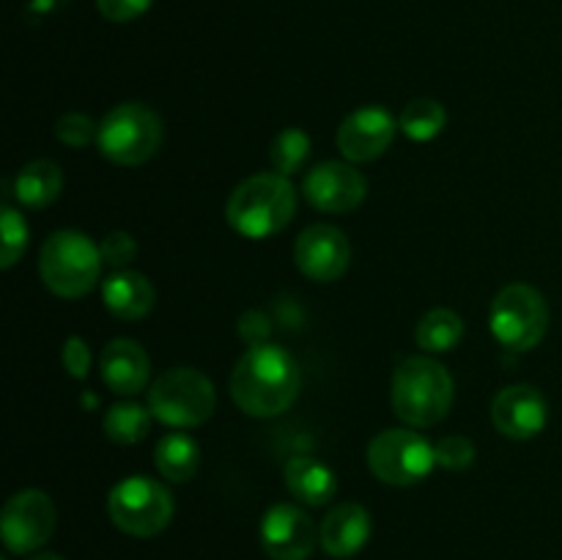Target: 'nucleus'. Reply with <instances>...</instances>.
<instances>
[{
    "label": "nucleus",
    "mask_w": 562,
    "mask_h": 560,
    "mask_svg": "<svg viewBox=\"0 0 562 560\" xmlns=\"http://www.w3.org/2000/svg\"><path fill=\"white\" fill-rule=\"evenodd\" d=\"M302 388V368L278 344L250 346L231 377V395L250 417H274L289 410Z\"/></svg>",
    "instance_id": "nucleus-1"
},
{
    "label": "nucleus",
    "mask_w": 562,
    "mask_h": 560,
    "mask_svg": "<svg viewBox=\"0 0 562 560\" xmlns=\"http://www.w3.org/2000/svg\"><path fill=\"white\" fill-rule=\"evenodd\" d=\"M296 214V190L283 173H256L241 181L228 198L225 217L247 239L280 234Z\"/></svg>",
    "instance_id": "nucleus-2"
},
{
    "label": "nucleus",
    "mask_w": 562,
    "mask_h": 560,
    "mask_svg": "<svg viewBox=\"0 0 562 560\" xmlns=\"http://www.w3.org/2000/svg\"><path fill=\"white\" fill-rule=\"evenodd\" d=\"M453 404V379L431 357H406L393 373V410L406 426L428 428L445 421Z\"/></svg>",
    "instance_id": "nucleus-3"
},
{
    "label": "nucleus",
    "mask_w": 562,
    "mask_h": 560,
    "mask_svg": "<svg viewBox=\"0 0 562 560\" xmlns=\"http://www.w3.org/2000/svg\"><path fill=\"white\" fill-rule=\"evenodd\" d=\"M102 253L80 231H55L38 253V275L53 294L80 300L97 285L102 272Z\"/></svg>",
    "instance_id": "nucleus-4"
},
{
    "label": "nucleus",
    "mask_w": 562,
    "mask_h": 560,
    "mask_svg": "<svg viewBox=\"0 0 562 560\" xmlns=\"http://www.w3.org/2000/svg\"><path fill=\"white\" fill-rule=\"evenodd\" d=\"M99 152L115 165H143L162 146V119L143 102H124L110 110L97 132Z\"/></svg>",
    "instance_id": "nucleus-5"
},
{
    "label": "nucleus",
    "mask_w": 562,
    "mask_h": 560,
    "mask_svg": "<svg viewBox=\"0 0 562 560\" xmlns=\"http://www.w3.org/2000/svg\"><path fill=\"white\" fill-rule=\"evenodd\" d=\"M217 393L214 384L195 368H170L148 388V410L154 421L173 428L201 426L212 417Z\"/></svg>",
    "instance_id": "nucleus-6"
},
{
    "label": "nucleus",
    "mask_w": 562,
    "mask_h": 560,
    "mask_svg": "<svg viewBox=\"0 0 562 560\" xmlns=\"http://www.w3.org/2000/svg\"><path fill=\"white\" fill-rule=\"evenodd\" d=\"M108 514L110 522L126 536L151 538L173 519V497L159 481L132 475L110 489Z\"/></svg>",
    "instance_id": "nucleus-7"
},
{
    "label": "nucleus",
    "mask_w": 562,
    "mask_h": 560,
    "mask_svg": "<svg viewBox=\"0 0 562 560\" xmlns=\"http://www.w3.org/2000/svg\"><path fill=\"white\" fill-rule=\"evenodd\" d=\"M488 327L492 335L510 351L536 349L549 333V305L527 283H510L494 296L488 311Z\"/></svg>",
    "instance_id": "nucleus-8"
},
{
    "label": "nucleus",
    "mask_w": 562,
    "mask_h": 560,
    "mask_svg": "<svg viewBox=\"0 0 562 560\" xmlns=\"http://www.w3.org/2000/svg\"><path fill=\"white\" fill-rule=\"evenodd\" d=\"M437 464L434 445L412 428H387L368 445V467L390 486H412L428 478Z\"/></svg>",
    "instance_id": "nucleus-9"
},
{
    "label": "nucleus",
    "mask_w": 562,
    "mask_h": 560,
    "mask_svg": "<svg viewBox=\"0 0 562 560\" xmlns=\"http://www.w3.org/2000/svg\"><path fill=\"white\" fill-rule=\"evenodd\" d=\"M55 530V505L38 489H22L0 514V536L9 552L31 555L49 541Z\"/></svg>",
    "instance_id": "nucleus-10"
},
{
    "label": "nucleus",
    "mask_w": 562,
    "mask_h": 560,
    "mask_svg": "<svg viewBox=\"0 0 562 560\" xmlns=\"http://www.w3.org/2000/svg\"><path fill=\"white\" fill-rule=\"evenodd\" d=\"M294 261L305 278L316 283L344 278L351 264V245L340 228L329 223H316L300 234L294 245Z\"/></svg>",
    "instance_id": "nucleus-11"
},
{
    "label": "nucleus",
    "mask_w": 562,
    "mask_h": 560,
    "mask_svg": "<svg viewBox=\"0 0 562 560\" xmlns=\"http://www.w3.org/2000/svg\"><path fill=\"white\" fill-rule=\"evenodd\" d=\"M318 530L300 505L278 503L261 516V547L272 560H307Z\"/></svg>",
    "instance_id": "nucleus-12"
},
{
    "label": "nucleus",
    "mask_w": 562,
    "mask_h": 560,
    "mask_svg": "<svg viewBox=\"0 0 562 560\" xmlns=\"http://www.w3.org/2000/svg\"><path fill=\"white\" fill-rule=\"evenodd\" d=\"M307 203L316 206L318 212L344 214L360 206L366 201V176L349 163H322L313 170H307L302 181Z\"/></svg>",
    "instance_id": "nucleus-13"
},
{
    "label": "nucleus",
    "mask_w": 562,
    "mask_h": 560,
    "mask_svg": "<svg viewBox=\"0 0 562 560\" xmlns=\"http://www.w3.org/2000/svg\"><path fill=\"white\" fill-rule=\"evenodd\" d=\"M398 121L382 104L355 110L338 126V148L349 163H373L393 143Z\"/></svg>",
    "instance_id": "nucleus-14"
},
{
    "label": "nucleus",
    "mask_w": 562,
    "mask_h": 560,
    "mask_svg": "<svg viewBox=\"0 0 562 560\" xmlns=\"http://www.w3.org/2000/svg\"><path fill=\"white\" fill-rule=\"evenodd\" d=\"M492 421L503 437L532 439L547 428L549 404L532 384H510L494 399Z\"/></svg>",
    "instance_id": "nucleus-15"
},
{
    "label": "nucleus",
    "mask_w": 562,
    "mask_h": 560,
    "mask_svg": "<svg viewBox=\"0 0 562 560\" xmlns=\"http://www.w3.org/2000/svg\"><path fill=\"white\" fill-rule=\"evenodd\" d=\"M371 538V514L360 503H340L324 516L318 544L329 558H355Z\"/></svg>",
    "instance_id": "nucleus-16"
},
{
    "label": "nucleus",
    "mask_w": 562,
    "mask_h": 560,
    "mask_svg": "<svg viewBox=\"0 0 562 560\" xmlns=\"http://www.w3.org/2000/svg\"><path fill=\"white\" fill-rule=\"evenodd\" d=\"M102 379L113 393L135 395L146 390L148 377H151V362H148L146 349L137 340L119 338L110 340L102 351Z\"/></svg>",
    "instance_id": "nucleus-17"
},
{
    "label": "nucleus",
    "mask_w": 562,
    "mask_h": 560,
    "mask_svg": "<svg viewBox=\"0 0 562 560\" xmlns=\"http://www.w3.org/2000/svg\"><path fill=\"white\" fill-rule=\"evenodd\" d=\"M102 300L113 316L124 318V322H137V318L151 313L157 291H154L151 280L146 275L119 269L102 283Z\"/></svg>",
    "instance_id": "nucleus-18"
},
{
    "label": "nucleus",
    "mask_w": 562,
    "mask_h": 560,
    "mask_svg": "<svg viewBox=\"0 0 562 560\" xmlns=\"http://www.w3.org/2000/svg\"><path fill=\"white\" fill-rule=\"evenodd\" d=\"M283 475L289 492L300 503L313 505V508L327 505L335 497V492H338V478H335V472L324 461H318L316 456H294L285 464Z\"/></svg>",
    "instance_id": "nucleus-19"
},
{
    "label": "nucleus",
    "mask_w": 562,
    "mask_h": 560,
    "mask_svg": "<svg viewBox=\"0 0 562 560\" xmlns=\"http://www.w3.org/2000/svg\"><path fill=\"white\" fill-rule=\"evenodd\" d=\"M64 190V173L49 159L27 163L14 179V198L27 209H44Z\"/></svg>",
    "instance_id": "nucleus-20"
},
{
    "label": "nucleus",
    "mask_w": 562,
    "mask_h": 560,
    "mask_svg": "<svg viewBox=\"0 0 562 560\" xmlns=\"http://www.w3.org/2000/svg\"><path fill=\"white\" fill-rule=\"evenodd\" d=\"M154 461H157V470L162 472L168 481L184 483L190 481V478H195L198 467H201V445L184 432L165 434L157 443Z\"/></svg>",
    "instance_id": "nucleus-21"
},
{
    "label": "nucleus",
    "mask_w": 562,
    "mask_h": 560,
    "mask_svg": "<svg viewBox=\"0 0 562 560\" xmlns=\"http://www.w3.org/2000/svg\"><path fill=\"white\" fill-rule=\"evenodd\" d=\"M464 338V322L459 313L448 311V307H434L426 316L417 322L415 340L423 351L431 355H442V351H453Z\"/></svg>",
    "instance_id": "nucleus-22"
},
{
    "label": "nucleus",
    "mask_w": 562,
    "mask_h": 560,
    "mask_svg": "<svg viewBox=\"0 0 562 560\" xmlns=\"http://www.w3.org/2000/svg\"><path fill=\"white\" fill-rule=\"evenodd\" d=\"M151 417L154 415L148 406L135 404V401H121V404H113L104 412L102 428L115 445H137L148 437Z\"/></svg>",
    "instance_id": "nucleus-23"
},
{
    "label": "nucleus",
    "mask_w": 562,
    "mask_h": 560,
    "mask_svg": "<svg viewBox=\"0 0 562 560\" xmlns=\"http://www.w3.org/2000/svg\"><path fill=\"white\" fill-rule=\"evenodd\" d=\"M445 121H448V113L437 99H412L398 115L401 132L417 143L434 141L445 130Z\"/></svg>",
    "instance_id": "nucleus-24"
},
{
    "label": "nucleus",
    "mask_w": 562,
    "mask_h": 560,
    "mask_svg": "<svg viewBox=\"0 0 562 560\" xmlns=\"http://www.w3.org/2000/svg\"><path fill=\"white\" fill-rule=\"evenodd\" d=\"M307 157H311V137H307V132L296 130V126L280 132L272 141V148H269V159H272L274 170L283 176L296 173L307 163Z\"/></svg>",
    "instance_id": "nucleus-25"
},
{
    "label": "nucleus",
    "mask_w": 562,
    "mask_h": 560,
    "mask_svg": "<svg viewBox=\"0 0 562 560\" xmlns=\"http://www.w3.org/2000/svg\"><path fill=\"white\" fill-rule=\"evenodd\" d=\"M0 234H3V253H0V264L3 269L14 267L20 256L27 247V223L16 209L5 206L3 220H0Z\"/></svg>",
    "instance_id": "nucleus-26"
},
{
    "label": "nucleus",
    "mask_w": 562,
    "mask_h": 560,
    "mask_svg": "<svg viewBox=\"0 0 562 560\" xmlns=\"http://www.w3.org/2000/svg\"><path fill=\"white\" fill-rule=\"evenodd\" d=\"M434 453H437V464L445 470H467L475 461V445L470 437L450 434L434 445Z\"/></svg>",
    "instance_id": "nucleus-27"
},
{
    "label": "nucleus",
    "mask_w": 562,
    "mask_h": 560,
    "mask_svg": "<svg viewBox=\"0 0 562 560\" xmlns=\"http://www.w3.org/2000/svg\"><path fill=\"white\" fill-rule=\"evenodd\" d=\"M99 126L93 124L91 115L86 113H66L60 115L58 124H55V135H58L60 143L71 148H82L97 137Z\"/></svg>",
    "instance_id": "nucleus-28"
},
{
    "label": "nucleus",
    "mask_w": 562,
    "mask_h": 560,
    "mask_svg": "<svg viewBox=\"0 0 562 560\" xmlns=\"http://www.w3.org/2000/svg\"><path fill=\"white\" fill-rule=\"evenodd\" d=\"M99 253H102L104 264L121 269V267H126L132 258H135L137 245H135V239H132L130 234H124V231H113V234H108L102 239V245H99Z\"/></svg>",
    "instance_id": "nucleus-29"
},
{
    "label": "nucleus",
    "mask_w": 562,
    "mask_h": 560,
    "mask_svg": "<svg viewBox=\"0 0 562 560\" xmlns=\"http://www.w3.org/2000/svg\"><path fill=\"white\" fill-rule=\"evenodd\" d=\"M60 360H64L66 373H71L75 379H86L91 371V349L86 346L82 338H66L64 351H60Z\"/></svg>",
    "instance_id": "nucleus-30"
},
{
    "label": "nucleus",
    "mask_w": 562,
    "mask_h": 560,
    "mask_svg": "<svg viewBox=\"0 0 562 560\" xmlns=\"http://www.w3.org/2000/svg\"><path fill=\"white\" fill-rule=\"evenodd\" d=\"M154 0H97L102 16L110 22H132L140 14H146Z\"/></svg>",
    "instance_id": "nucleus-31"
},
{
    "label": "nucleus",
    "mask_w": 562,
    "mask_h": 560,
    "mask_svg": "<svg viewBox=\"0 0 562 560\" xmlns=\"http://www.w3.org/2000/svg\"><path fill=\"white\" fill-rule=\"evenodd\" d=\"M27 560H64V558H60V555H55V552H36V555H31Z\"/></svg>",
    "instance_id": "nucleus-32"
},
{
    "label": "nucleus",
    "mask_w": 562,
    "mask_h": 560,
    "mask_svg": "<svg viewBox=\"0 0 562 560\" xmlns=\"http://www.w3.org/2000/svg\"><path fill=\"white\" fill-rule=\"evenodd\" d=\"M3 560H5V558H3Z\"/></svg>",
    "instance_id": "nucleus-33"
}]
</instances>
